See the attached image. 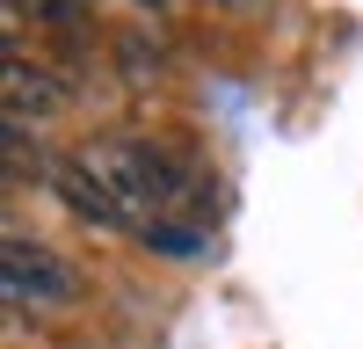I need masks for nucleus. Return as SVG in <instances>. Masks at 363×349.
Wrapping results in <instances>:
<instances>
[{"instance_id": "1", "label": "nucleus", "mask_w": 363, "mask_h": 349, "mask_svg": "<svg viewBox=\"0 0 363 349\" xmlns=\"http://www.w3.org/2000/svg\"><path fill=\"white\" fill-rule=\"evenodd\" d=\"M73 160L131 211L138 233L153 226V218H167L174 204H189V182H196V174L182 167L167 145H153V138H87Z\"/></svg>"}, {"instance_id": "7", "label": "nucleus", "mask_w": 363, "mask_h": 349, "mask_svg": "<svg viewBox=\"0 0 363 349\" xmlns=\"http://www.w3.org/2000/svg\"><path fill=\"white\" fill-rule=\"evenodd\" d=\"M138 8H174V0H138Z\"/></svg>"}, {"instance_id": "4", "label": "nucleus", "mask_w": 363, "mask_h": 349, "mask_svg": "<svg viewBox=\"0 0 363 349\" xmlns=\"http://www.w3.org/2000/svg\"><path fill=\"white\" fill-rule=\"evenodd\" d=\"M0 95H8V124H44V116L66 102V87H58L44 66H29L22 51H8V66H0Z\"/></svg>"}, {"instance_id": "5", "label": "nucleus", "mask_w": 363, "mask_h": 349, "mask_svg": "<svg viewBox=\"0 0 363 349\" xmlns=\"http://www.w3.org/2000/svg\"><path fill=\"white\" fill-rule=\"evenodd\" d=\"M138 248H153V255H203V233L196 226H174V218H153L138 233Z\"/></svg>"}, {"instance_id": "2", "label": "nucleus", "mask_w": 363, "mask_h": 349, "mask_svg": "<svg viewBox=\"0 0 363 349\" xmlns=\"http://www.w3.org/2000/svg\"><path fill=\"white\" fill-rule=\"evenodd\" d=\"M0 284H8L15 313H66L80 299V277L66 270V255H51L22 226H8V240H0Z\"/></svg>"}, {"instance_id": "3", "label": "nucleus", "mask_w": 363, "mask_h": 349, "mask_svg": "<svg viewBox=\"0 0 363 349\" xmlns=\"http://www.w3.org/2000/svg\"><path fill=\"white\" fill-rule=\"evenodd\" d=\"M44 189H51L58 204H66V211H73L80 226H95V233H138V226H131V211H124V204H116V196H109V189H102L95 174H87V167L73 160V153L58 160V174H51Z\"/></svg>"}, {"instance_id": "6", "label": "nucleus", "mask_w": 363, "mask_h": 349, "mask_svg": "<svg viewBox=\"0 0 363 349\" xmlns=\"http://www.w3.org/2000/svg\"><path fill=\"white\" fill-rule=\"evenodd\" d=\"M218 8H225V15H262L269 0H218Z\"/></svg>"}]
</instances>
